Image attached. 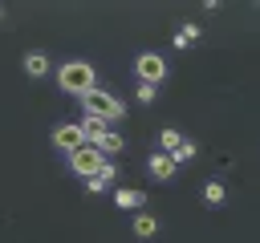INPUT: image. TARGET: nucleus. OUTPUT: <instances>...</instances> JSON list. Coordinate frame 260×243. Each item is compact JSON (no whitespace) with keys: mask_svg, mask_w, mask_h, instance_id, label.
<instances>
[{"mask_svg":"<svg viewBox=\"0 0 260 243\" xmlns=\"http://www.w3.org/2000/svg\"><path fill=\"white\" fill-rule=\"evenodd\" d=\"M57 85H61L65 93L85 97L89 89H98V73H93V65H85V61H65V65L57 69Z\"/></svg>","mask_w":260,"mask_h":243,"instance_id":"f257e3e1","label":"nucleus"},{"mask_svg":"<svg viewBox=\"0 0 260 243\" xmlns=\"http://www.w3.org/2000/svg\"><path fill=\"white\" fill-rule=\"evenodd\" d=\"M81 105H85V113H89V117H102L106 126H110V122H118V117L126 113V105H122L118 97H110L106 89H89V93L81 97Z\"/></svg>","mask_w":260,"mask_h":243,"instance_id":"f03ea898","label":"nucleus"},{"mask_svg":"<svg viewBox=\"0 0 260 243\" xmlns=\"http://www.w3.org/2000/svg\"><path fill=\"white\" fill-rule=\"evenodd\" d=\"M134 73L142 77V85H162L167 81V61L158 57V53H138V61H134Z\"/></svg>","mask_w":260,"mask_h":243,"instance_id":"7ed1b4c3","label":"nucleus"},{"mask_svg":"<svg viewBox=\"0 0 260 243\" xmlns=\"http://www.w3.org/2000/svg\"><path fill=\"white\" fill-rule=\"evenodd\" d=\"M102 162H106V158H102L93 146H81V150H73V154H69V170H73V174H81V178H93V174L102 170Z\"/></svg>","mask_w":260,"mask_h":243,"instance_id":"20e7f679","label":"nucleus"},{"mask_svg":"<svg viewBox=\"0 0 260 243\" xmlns=\"http://www.w3.org/2000/svg\"><path fill=\"white\" fill-rule=\"evenodd\" d=\"M53 146H57V150H65V154L81 150V146H85L81 126H69V122H65V126H57V130H53Z\"/></svg>","mask_w":260,"mask_h":243,"instance_id":"39448f33","label":"nucleus"},{"mask_svg":"<svg viewBox=\"0 0 260 243\" xmlns=\"http://www.w3.org/2000/svg\"><path fill=\"white\" fill-rule=\"evenodd\" d=\"M146 170H150V178H158V182H171L179 166L171 162V154H162V150H158V154H150V158H146Z\"/></svg>","mask_w":260,"mask_h":243,"instance_id":"423d86ee","label":"nucleus"},{"mask_svg":"<svg viewBox=\"0 0 260 243\" xmlns=\"http://www.w3.org/2000/svg\"><path fill=\"white\" fill-rule=\"evenodd\" d=\"M223 202H228V186H223L219 178H207V182H203V207L215 211V207H223Z\"/></svg>","mask_w":260,"mask_h":243,"instance_id":"0eeeda50","label":"nucleus"},{"mask_svg":"<svg viewBox=\"0 0 260 243\" xmlns=\"http://www.w3.org/2000/svg\"><path fill=\"white\" fill-rule=\"evenodd\" d=\"M24 73H28L32 81L45 77V73H49V57H45L41 49H28V53H24Z\"/></svg>","mask_w":260,"mask_h":243,"instance_id":"6e6552de","label":"nucleus"},{"mask_svg":"<svg viewBox=\"0 0 260 243\" xmlns=\"http://www.w3.org/2000/svg\"><path fill=\"white\" fill-rule=\"evenodd\" d=\"M142 202H146V194L142 190H114V207H122V211H142Z\"/></svg>","mask_w":260,"mask_h":243,"instance_id":"1a4fd4ad","label":"nucleus"},{"mask_svg":"<svg viewBox=\"0 0 260 243\" xmlns=\"http://www.w3.org/2000/svg\"><path fill=\"white\" fill-rule=\"evenodd\" d=\"M106 130H110V126H106L102 117H89V113H85V122H81V138H85V146H93Z\"/></svg>","mask_w":260,"mask_h":243,"instance_id":"9d476101","label":"nucleus"},{"mask_svg":"<svg viewBox=\"0 0 260 243\" xmlns=\"http://www.w3.org/2000/svg\"><path fill=\"white\" fill-rule=\"evenodd\" d=\"M122 146H126V142H122V134H114V130H106V134H102V138L93 142V150H98L102 158H106V154H118Z\"/></svg>","mask_w":260,"mask_h":243,"instance_id":"9b49d317","label":"nucleus"},{"mask_svg":"<svg viewBox=\"0 0 260 243\" xmlns=\"http://www.w3.org/2000/svg\"><path fill=\"white\" fill-rule=\"evenodd\" d=\"M130 227H134V235H138V239H154L158 219H154V215H134V223H130Z\"/></svg>","mask_w":260,"mask_h":243,"instance_id":"f8f14e48","label":"nucleus"},{"mask_svg":"<svg viewBox=\"0 0 260 243\" xmlns=\"http://www.w3.org/2000/svg\"><path fill=\"white\" fill-rule=\"evenodd\" d=\"M199 40V28L195 24H179V32H175V49H191Z\"/></svg>","mask_w":260,"mask_h":243,"instance_id":"ddd939ff","label":"nucleus"},{"mask_svg":"<svg viewBox=\"0 0 260 243\" xmlns=\"http://www.w3.org/2000/svg\"><path fill=\"white\" fill-rule=\"evenodd\" d=\"M179 142H183V134H179V130H162V134H158L162 154H175V150H179Z\"/></svg>","mask_w":260,"mask_h":243,"instance_id":"4468645a","label":"nucleus"},{"mask_svg":"<svg viewBox=\"0 0 260 243\" xmlns=\"http://www.w3.org/2000/svg\"><path fill=\"white\" fill-rule=\"evenodd\" d=\"M191 158H195V142H187V138H183V142H179V150L171 154V162L179 166V162H191Z\"/></svg>","mask_w":260,"mask_h":243,"instance_id":"2eb2a0df","label":"nucleus"},{"mask_svg":"<svg viewBox=\"0 0 260 243\" xmlns=\"http://www.w3.org/2000/svg\"><path fill=\"white\" fill-rule=\"evenodd\" d=\"M134 97H138L142 105H150V101H154V85H142V81H138V93H134Z\"/></svg>","mask_w":260,"mask_h":243,"instance_id":"dca6fc26","label":"nucleus"},{"mask_svg":"<svg viewBox=\"0 0 260 243\" xmlns=\"http://www.w3.org/2000/svg\"><path fill=\"white\" fill-rule=\"evenodd\" d=\"M106 186H110V182H106V178H98V174H93V178H85V190H89V194H102Z\"/></svg>","mask_w":260,"mask_h":243,"instance_id":"f3484780","label":"nucleus"},{"mask_svg":"<svg viewBox=\"0 0 260 243\" xmlns=\"http://www.w3.org/2000/svg\"><path fill=\"white\" fill-rule=\"evenodd\" d=\"M0 20H4V8H0Z\"/></svg>","mask_w":260,"mask_h":243,"instance_id":"a211bd4d","label":"nucleus"}]
</instances>
